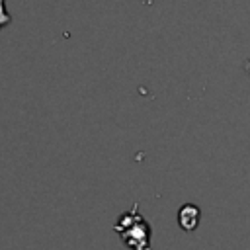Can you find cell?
I'll return each instance as SVG.
<instances>
[{"label": "cell", "instance_id": "6da1fadb", "mask_svg": "<svg viewBox=\"0 0 250 250\" xmlns=\"http://www.w3.org/2000/svg\"><path fill=\"white\" fill-rule=\"evenodd\" d=\"M113 230L129 250H152V227L139 211V203H133L129 211L119 215Z\"/></svg>", "mask_w": 250, "mask_h": 250}, {"label": "cell", "instance_id": "7a4b0ae2", "mask_svg": "<svg viewBox=\"0 0 250 250\" xmlns=\"http://www.w3.org/2000/svg\"><path fill=\"white\" fill-rule=\"evenodd\" d=\"M201 221V209L195 203H184L178 209V225L186 232H193L199 227Z\"/></svg>", "mask_w": 250, "mask_h": 250}, {"label": "cell", "instance_id": "3957f363", "mask_svg": "<svg viewBox=\"0 0 250 250\" xmlns=\"http://www.w3.org/2000/svg\"><path fill=\"white\" fill-rule=\"evenodd\" d=\"M10 21H12V16H10L8 8H6V0H0V31L6 25H10Z\"/></svg>", "mask_w": 250, "mask_h": 250}, {"label": "cell", "instance_id": "277c9868", "mask_svg": "<svg viewBox=\"0 0 250 250\" xmlns=\"http://www.w3.org/2000/svg\"><path fill=\"white\" fill-rule=\"evenodd\" d=\"M244 72H246V74L250 76V59H248V61L244 62Z\"/></svg>", "mask_w": 250, "mask_h": 250}]
</instances>
